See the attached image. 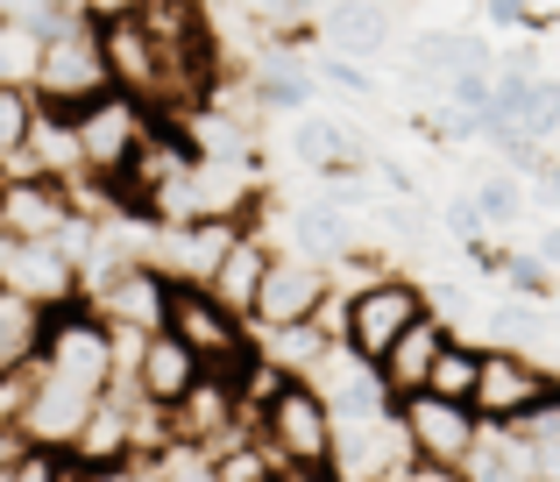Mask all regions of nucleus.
Segmentation results:
<instances>
[{"mask_svg": "<svg viewBox=\"0 0 560 482\" xmlns=\"http://www.w3.org/2000/svg\"><path fill=\"white\" fill-rule=\"evenodd\" d=\"M497 277H504L518 298H533V305H547L553 298V270L533 256V248H504V262H497Z\"/></svg>", "mask_w": 560, "mask_h": 482, "instance_id": "27", "label": "nucleus"}, {"mask_svg": "<svg viewBox=\"0 0 560 482\" xmlns=\"http://www.w3.org/2000/svg\"><path fill=\"white\" fill-rule=\"evenodd\" d=\"M107 85L114 79H107V50H100V22H71L57 36H43V64H36L43 107H85Z\"/></svg>", "mask_w": 560, "mask_h": 482, "instance_id": "7", "label": "nucleus"}, {"mask_svg": "<svg viewBox=\"0 0 560 482\" xmlns=\"http://www.w3.org/2000/svg\"><path fill=\"white\" fill-rule=\"evenodd\" d=\"M462 482H547L533 461V447H525V433L511 426H482L476 455L462 461Z\"/></svg>", "mask_w": 560, "mask_h": 482, "instance_id": "19", "label": "nucleus"}, {"mask_svg": "<svg viewBox=\"0 0 560 482\" xmlns=\"http://www.w3.org/2000/svg\"><path fill=\"white\" fill-rule=\"evenodd\" d=\"M468 199H476V213H482L490 235H511V227L525 221V207H533V185H525L518 171H482V178L468 185Z\"/></svg>", "mask_w": 560, "mask_h": 482, "instance_id": "20", "label": "nucleus"}, {"mask_svg": "<svg viewBox=\"0 0 560 482\" xmlns=\"http://www.w3.org/2000/svg\"><path fill=\"white\" fill-rule=\"evenodd\" d=\"M277 482H334V469H277Z\"/></svg>", "mask_w": 560, "mask_h": 482, "instance_id": "35", "label": "nucleus"}, {"mask_svg": "<svg viewBox=\"0 0 560 482\" xmlns=\"http://www.w3.org/2000/svg\"><path fill=\"white\" fill-rule=\"evenodd\" d=\"M334 482H397L411 469V447H405V426L376 419V426H334V455H327Z\"/></svg>", "mask_w": 560, "mask_h": 482, "instance_id": "15", "label": "nucleus"}, {"mask_svg": "<svg viewBox=\"0 0 560 482\" xmlns=\"http://www.w3.org/2000/svg\"><path fill=\"white\" fill-rule=\"evenodd\" d=\"M397 426H405V447H411L419 469H447V475H462V461L476 455V440H482V419L454 398H433V390L397 398Z\"/></svg>", "mask_w": 560, "mask_h": 482, "instance_id": "6", "label": "nucleus"}, {"mask_svg": "<svg viewBox=\"0 0 560 482\" xmlns=\"http://www.w3.org/2000/svg\"><path fill=\"white\" fill-rule=\"evenodd\" d=\"M65 121H71V150H79V178H100V185H121L128 164L142 156V142L156 136V114L121 85L93 93L85 107H65Z\"/></svg>", "mask_w": 560, "mask_h": 482, "instance_id": "1", "label": "nucleus"}, {"mask_svg": "<svg viewBox=\"0 0 560 482\" xmlns=\"http://www.w3.org/2000/svg\"><path fill=\"white\" fill-rule=\"evenodd\" d=\"M313 50H284V43H270V50L248 64V79H242V93H248V107L262 114V121H299V114H313V99H319V79H313V64H305Z\"/></svg>", "mask_w": 560, "mask_h": 482, "instance_id": "13", "label": "nucleus"}, {"mask_svg": "<svg viewBox=\"0 0 560 482\" xmlns=\"http://www.w3.org/2000/svg\"><path fill=\"white\" fill-rule=\"evenodd\" d=\"M482 22L490 28H518L525 36V28H539V8L533 0H482Z\"/></svg>", "mask_w": 560, "mask_h": 482, "instance_id": "32", "label": "nucleus"}, {"mask_svg": "<svg viewBox=\"0 0 560 482\" xmlns=\"http://www.w3.org/2000/svg\"><path fill=\"white\" fill-rule=\"evenodd\" d=\"M171 333L199 355V369H234V362L256 348L248 327L228 313V305H213L206 284H171Z\"/></svg>", "mask_w": 560, "mask_h": 482, "instance_id": "12", "label": "nucleus"}, {"mask_svg": "<svg viewBox=\"0 0 560 482\" xmlns=\"http://www.w3.org/2000/svg\"><path fill=\"white\" fill-rule=\"evenodd\" d=\"M270 256H277V242L262 235V213H256V221L228 242V256L213 262V277H206L213 305H228L242 327H248V313H256V291H262V277H270Z\"/></svg>", "mask_w": 560, "mask_h": 482, "instance_id": "17", "label": "nucleus"}, {"mask_svg": "<svg viewBox=\"0 0 560 482\" xmlns=\"http://www.w3.org/2000/svg\"><path fill=\"white\" fill-rule=\"evenodd\" d=\"M560 404V369H547L539 355H525V348H482V376L476 390H468V412L482 419V426H525L533 412H547Z\"/></svg>", "mask_w": 560, "mask_h": 482, "instance_id": "4", "label": "nucleus"}, {"mask_svg": "<svg viewBox=\"0 0 560 482\" xmlns=\"http://www.w3.org/2000/svg\"><path fill=\"white\" fill-rule=\"evenodd\" d=\"M411 319H425V284L405 277V270L376 277V284H362V291H334V333H341V348H355L362 362L390 355Z\"/></svg>", "mask_w": 560, "mask_h": 482, "instance_id": "2", "label": "nucleus"}, {"mask_svg": "<svg viewBox=\"0 0 560 482\" xmlns=\"http://www.w3.org/2000/svg\"><path fill=\"white\" fill-rule=\"evenodd\" d=\"M36 362L50 376H71V384L85 390H114V327L93 313L85 298L57 305V313H43V348Z\"/></svg>", "mask_w": 560, "mask_h": 482, "instance_id": "5", "label": "nucleus"}, {"mask_svg": "<svg viewBox=\"0 0 560 482\" xmlns=\"http://www.w3.org/2000/svg\"><path fill=\"white\" fill-rule=\"evenodd\" d=\"M142 469H150V482H220L213 447L199 440H164L156 455H142Z\"/></svg>", "mask_w": 560, "mask_h": 482, "instance_id": "25", "label": "nucleus"}, {"mask_svg": "<svg viewBox=\"0 0 560 482\" xmlns=\"http://www.w3.org/2000/svg\"><path fill=\"white\" fill-rule=\"evenodd\" d=\"M305 384L327 398L334 426H376V419L397 412V398H390V384H383V369H376V362H362L355 348H341V341L319 355V369L305 376Z\"/></svg>", "mask_w": 560, "mask_h": 482, "instance_id": "11", "label": "nucleus"}, {"mask_svg": "<svg viewBox=\"0 0 560 482\" xmlns=\"http://www.w3.org/2000/svg\"><path fill=\"white\" fill-rule=\"evenodd\" d=\"M319 50H341L355 64H376V57L397 50V8L390 0H327L313 22Z\"/></svg>", "mask_w": 560, "mask_h": 482, "instance_id": "14", "label": "nucleus"}, {"mask_svg": "<svg viewBox=\"0 0 560 482\" xmlns=\"http://www.w3.org/2000/svg\"><path fill=\"white\" fill-rule=\"evenodd\" d=\"M440 227H447L462 248H482V242H490V227H482V213H476V199H468V192H454L447 207H440Z\"/></svg>", "mask_w": 560, "mask_h": 482, "instance_id": "29", "label": "nucleus"}, {"mask_svg": "<svg viewBox=\"0 0 560 482\" xmlns=\"http://www.w3.org/2000/svg\"><path fill=\"white\" fill-rule=\"evenodd\" d=\"M36 93H14V85H0V178H22L28 164V142H36Z\"/></svg>", "mask_w": 560, "mask_h": 482, "instance_id": "21", "label": "nucleus"}, {"mask_svg": "<svg viewBox=\"0 0 560 482\" xmlns=\"http://www.w3.org/2000/svg\"><path fill=\"white\" fill-rule=\"evenodd\" d=\"M36 64H43V36L14 14H0V85L14 93H36Z\"/></svg>", "mask_w": 560, "mask_h": 482, "instance_id": "22", "label": "nucleus"}, {"mask_svg": "<svg viewBox=\"0 0 560 482\" xmlns=\"http://www.w3.org/2000/svg\"><path fill=\"white\" fill-rule=\"evenodd\" d=\"M36 348H43V313L0 291V376L22 369V362H36Z\"/></svg>", "mask_w": 560, "mask_h": 482, "instance_id": "23", "label": "nucleus"}, {"mask_svg": "<svg viewBox=\"0 0 560 482\" xmlns=\"http://www.w3.org/2000/svg\"><path fill=\"white\" fill-rule=\"evenodd\" d=\"M85 305H93L114 333H164L171 327V277L156 270V262H121L114 277L85 284Z\"/></svg>", "mask_w": 560, "mask_h": 482, "instance_id": "10", "label": "nucleus"}, {"mask_svg": "<svg viewBox=\"0 0 560 482\" xmlns=\"http://www.w3.org/2000/svg\"><path fill=\"white\" fill-rule=\"evenodd\" d=\"M71 482H150V469H142V455H128V461H71Z\"/></svg>", "mask_w": 560, "mask_h": 482, "instance_id": "31", "label": "nucleus"}, {"mask_svg": "<svg viewBox=\"0 0 560 482\" xmlns=\"http://www.w3.org/2000/svg\"><path fill=\"white\" fill-rule=\"evenodd\" d=\"M0 482H14V469H0Z\"/></svg>", "mask_w": 560, "mask_h": 482, "instance_id": "36", "label": "nucleus"}, {"mask_svg": "<svg viewBox=\"0 0 560 482\" xmlns=\"http://www.w3.org/2000/svg\"><path fill=\"white\" fill-rule=\"evenodd\" d=\"M256 440L270 447L277 469H327L334 455V412L305 376H284L270 398L256 404Z\"/></svg>", "mask_w": 560, "mask_h": 482, "instance_id": "3", "label": "nucleus"}, {"mask_svg": "<svg viewBox=\"0 0 560 482\" xmlns=\"http://www.w3.org/2000/svg\"><path fill=\"white\" fill-rule=\"evenodd\" d=\"M14 482H71V455H50V447H28L14 461Z\"/></svg>", "mask_w": 560, "mask_h": 482, "instance_id": "30", "label": "nucleus"}, {"mask_svg": "<svg viewBox=\"0 0 560 482\" xmlns=\"http://www.w3.org/2000/svg\"><path fill=\"white\" fill-rule=\"evenodd\" d=\"M28 398H36V362H22V369L0 376V426H8V433H22Z\"/></svg>", "mask_w": 560, "mask_h": 482, "instance_id": "28", "label": "nucleus"}, {"mask_svg": "<svg viewBox=\"0 0 560 482\" xmlns=\"http://www.w3.org/2000/svg\"><path fill=\"white\" fill-rule=\"evenodd\" d=\"M355 248L362 242H355V221H348L341 199H291L284 256H305V262H319V270H334V262H348Z\"/></svg>", "mask_w": 560, "mask_h": 482, "instance_id": "16", "label": "nucleus"}, {"mask_svg": "<svg viewBox=\"0 0 560 482\" xmlns=\"http://www.w3.org/2000/svg\"><path fill=\"white\" fill-rule=\"evenodd\" d=\"M327 305H334V270H319V262L284 256V248H277L270 277H262V291H256V313H248V333L305 327V319H319Z\"/></svg>", "mask_w": 560, "mask_h": 482, "instance_id": "9", "label": "nucleus"}, {"mask_svg": "<svg viewBox=\"0 0 560 482\" xmlns=\"http://www.w3.org/2000/svg\"><path fill=\"white\" fill-rule=\"evenodd\" d=\"M270 482H277V475H270Z\"/></svg>", "mask_w": 560, "mask_h": 482, "instance_id": "37", "label": "nucleus"}, {"mask_svg": "<svg viewBox=\"0 0 560 482\" xmlns=\"http://www.w3.org/2000/svg\"><path fill=\"white\" fill-rule=\"evenodd\" d=\"M305 64H313L319 93H341V99H376V71H370V64H355V57H341V50H313Z\"/></svg>", "mask_w": 560, "mask_h": 482, "instance_id": "26", "label": "nucleus"}, {"mask_svg": "<svg viewBox=\"0 0 560 482\" xmlns=\"http://www.w3.org/2000/svg\"><path fill=\"white\" fill-rule=\"evenodd\" d=\"M0 291L36 313H57V305L79 298V262H71L65 242H22L0 227Z\"/></svg>", "mask_w": 560, "mask_h": 482, "instance_id": "8", "label": "nucleus"}, {"mask_svg": "<svg viewBox=\"0 0 560 482\" xmlns=\"http://www.w3.org/2000/svg\"><path fill=\"white\" fill-rule=\"evenodd\" d=\"M533 256L547 262V270H560V221L553 227H539V242H533Z\"/></svg>", "mask_w": 560, "mask_h": 482, "instance_id": "33", "label": "nucleus"}, {"mask_svg": "<svg viewBox=\"0 0 560 482\" xmlns=\"http://www.w3.org/2000/svg\"><path fill=\"white\" fill-rule=\"evenodd\" d=\"M22 455H28V440H22V433H8V426H0V469H14Z\"/></svg>", "mask_w": 560, "mask_h": 482, "instance_id": "34", "label": "nucleus"}, {"mask_svg": "<svg viewBox=\"0 0 560 482\" xmlns=\"http://www.w3.org/2000/svg\"><path fill=\"white\" fill-rule=\"evenodd\" d=\"M447 341H454V333L440 327L433 313H425V319H411V327L397 333V348L376 362V369H383V384H390V398H419V390H425V376H433V362H440V348H447Z\"/></svg>", "mask_w": 560, "mask_h": 482, "instance_id": "18", "label": "nucleus"}, {"mask_svg": "<svg viewBox=\"0 0 560 482\" xmlns=\"http://www.w3.org/2000/svg\"><path fill=\"white\" fill-rule=\"evenodd\" d=\"M476 376H482V341H462V333H454V341L440 348V362H433V376H425V390H433V398L468 404Z\"/></svg>", "mask_w": 560, "mask_h": 482, "instance_id": "24", "label": "nucleus"}]
</instances>
